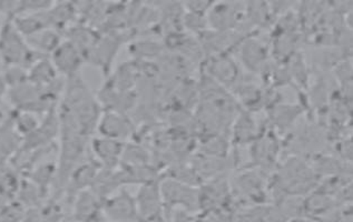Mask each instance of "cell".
<instances>
[{"label":"cell","mask_w":353,"mask_h":222,"mask_svg":"<svg viewBox=\"0 0 353 222\" xmlns=\"http://www.w3.org/2000/svg\"><path fill=\"white\" fill-rule=\"evenodd\" d=\"M0 58L7 67L29 69L43 56L32 50L26 38L18 32L12 17H6L0 27Z\"/></svg>","instance_id":"1"},{"label":"cell","mask_w":353,"mask_h":222,"mask_svg":"<svg viewBox=\"0 0 353 222\" xmlns=\"http://www.w3.org/2000/svg\"><path fill=\"white\" fill-rule=\"evenodd\" d=\"M83 59L81 52L72 41H64L54 50L50 61L58 72L72 79L79 74Z\"/></svg>","instance_id":"2"},{"label":"cell","mask_w":353,"mask_h":222,"mask_svg":"<svg viewBox=\"0 0 353 222\" xmlns=\"http://www.w3.org/2000/svg\"><path fill=\"white\" fill-rule=\"evenodd\" d=\"M162 194H161V187L154 184L148 182L143 186L137 197V216L141 217L142 219L153 220L159 216V211L162 208Z\"/></svg>","instance_id":"3"},{"label":"cell","mask_w":353,"mask_h":222,"mask_svg":"<svg viewBox=\"0 0 353 222\" xmlns=\"http://www.w3.org/2000/svg\"><path fill=\"white\" fill-rule=\"evenodd\" d=\"M106 212L114 222H128L137 217V201L123 191L106 203Z\"/></svg>","instance_id":"4"},{"label":"cell","mask_w":353,"mask_h":222,"mask_svg":"<svg viewBox=\"0 0 353 222\" xmlns=\"http://www.w3.org/2000/svg\"><path fill=\"white\" fill-rule=\"evenodd\" d=\"M99 130L105 138L113 139L119 142V139L126 138L132 133V126L128 119L117 113H108L104 118L99 119Z\"/></svg>","instance_id":"5"},{"label":"cell","mask_w":353,"mask_h":222,"mask_svg":"<svg viewBox=\"0 0 353 222\" xmlns=\"http://www.w3.org/2000/svg\"><path fill=\"white\" fill-rule=\"evenodd\" d=\"M26 41L29 47L41 56L47 55V54L52 55L54 50L61 43L55 29L52 28L45 29L43 32H38L32 37L26 38Z\"/></svg>","instance_id":"6"},{"label":"cell","mask_w":353,"mask_h":222,"mask_svg":"<svg viewBox=\"0 0 353 222\" xmlns=\"http://www.w3.org/2000/svg\"><path fill=\"white\" fill-rule=\"evenodd\" d=\"M93 148L97 157L108 166L114 165L122 153L121 142H116L113 139H96L94 140Z\"/></svg>","instance_id":"7"},{"label":"cell","mask_w":353,"mask_h":222,"mask_svg":"<svg viewBox=\"0 0 353 222\" xmlns=\"http://www.w3.org/2000/svg\"><path fill=\"white\" fill-rule=\"evenodd\" d=\"M18 144V133L5 124H0V158L7 157L14 151Z\"/></svg>","instance_id":"8"},{"label":"cell","mask_w":353,"mask_h":222,"mask_svg":"<svg viewBox=\"0 0 353 222\" xmlns=\"http://www.w3.org/2000/svg\"><path fill=\"white\" fill-rule=\"evenodd\" d=\"M288 222H314L310 218H303V217H296V218H292V219H290Z\"/></svg>","instance_id":"9"},{"label":"cell","mask_w":353,"mask_h":222,"mask_svg":"<svg viewBox=\"0 0 353 222\" xmlns=\"http://www.w3.org/2000/svg\"><path fill=\"white\" fill-rule=\"evenodd\" d=\"M3 115L1 111H0V124H3Z\"/></svg>","instance_id":"10"}]
</instances>
